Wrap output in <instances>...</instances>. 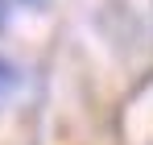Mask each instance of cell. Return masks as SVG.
Segmentation results:
<instances>
[{
	"label": "cell",
	"mask_w": 153,
	"mask_h": 145,
	"mask_svg": "<svg viewBox=\"0 0 153 145\" xmlns=\"http://www.w3.org/2000/svg\"><path fill=\"white\" fill-rule=\"evenodd\" d=\"M13 87H17V71H13V67H8V62H4V58H0V99L8 96V91H13Z\"/></svg>",
	"instance_id": "obj_1"
}]
</instances>
